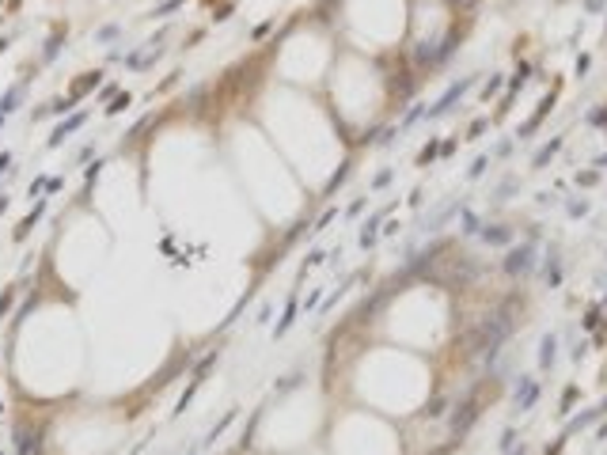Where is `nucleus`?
<instances>
[{"instance_id":"39448f33","label":"nucleus","mask_w":607,"mask_h":455,"mask_svg":"<svg viewBox=\"0 0 607 455\" xmlns=\"http://www.w3.org/2000/svg\"><path fill=\"white\" fill-rule=\"evenodd\" d=\"M532 402H535V383L524 380V383H520V402H516V410H527Z\"/></svg>"},{"instance_id":"f257e3e1","label":"nucleus","mask_w":607,"mask_h":455,"mask_svg":"<svg viewBox=\"0 0 607 455\" xmlns=\"http://www.w3.org/2000/svg\"><path fill=\"white\" fill-rule=\"evenodd\" d=\"M532 258H535V247H532V243H524V247H516L513 254L505 258V269H508L513 277H524L527 269H532Z\"/></svg>"},{"instance_id":"1a4fd4ad","label":"nucleus","mask_w":607,"mask_h":455,"mask_svg":"<svg viewBox=\"0 0 607 455\" xmlns=\"http://www.w3.org/2000/svg\"><path fill=\"white\" fill-rule=\"evenodd\" d=\"M125 106H129V95H118V99H114V106H107V114H118V110H125Z\"/></svg>"},{"instance_id":"0eeeda50","label":"nucleus","mask_w":607,"mask_h":455,"mask_svg":"<svg viewBox=\"0 0 607 455\" xmlns=\"http://www.w3.org/2000/svg\"><path fill=\"white\" fill-rule=\"evenodd\" d=\"M15 99H19V88H12V91H4V99H0V114H4V118H8V114L15 110Z\"/></svg>"},{"instance_id":"f03ea898","label":"nucleus","mask_w":607,"mask_h":455,"mask_svg":"<svg viewBox=\"0 0 607 455\" xmlns=\"http://www.w3.org/2000/svg\"><path fill=\"white\" fill-rule=\"evenodd\" d=\"M84 118H88V114H72L69 122H61V125H57V129H53V137H50V148H61V141L69 137L72 129H80V125H84Z\"/></svg>"},{"instance_id":"423d86ee","label":"nucleus","mask_w":607,"mask_h":455,"mask_svg":"<svg viewBox=\"0 0 607 455\" xmlns=\"http://www.w3.org/2000/svg\"><path fill=\"white\" fill-rule=\"evenodd\" d=\"M292 319H296V300H288V307H285V319L273 326V338H281V334L288 330V326H292Z\"/></svg>"},{"instance_id":"7ed1b4c3","label":"nucleus","mask_w":607,"mask_h":455,"mask_svg":"<svg viewBox=\"0 0 607 455\" xmlns=\"http://www.w3.org/2000/svg\"><path fill=\"white\" fill-rule=\"evenodd\" d=\"M467 88H471V80H463V84H456V88H448V95H444V99H440L437 106H433V110H429V114H433V118H437V114H444V110H448V106H452V103H456V99H459V95H463Z\"/></svg>"},{"instance_id":"2eb2a0df","label":"nucleus","mask_w":607,"mask_h":455,"mask_svg":"<svg viewBox=\"0 0 607 455\" xmlns=\"http://www.w3.org/2000/svg\"><path fill=\"white\" fill-rule=\"evenodd\" d=\"M456 4H467V0H456Z\"/></svg>"},{"instance_id":"20e7f679","label":"nucleus","mask_w":607,"mask_h":455,"mask_svg":"<svg viewBox=\"0 0 607 455\" xmlns=\"http://www.w3.org/2000/svg\"><path fill=\"white\" fill-rule=\"evenodd\" d=\"M539 364H543V368H551V364H554V338H551V334H546V338H543V345H539Z\"/></svg>"},{"instance_id":"f8f14e48","label":"nucleus","mask_w":607,"mask_h":455,"mask_svg":"<svg viewBox=\"0 0 607 455\" xmlns=\"http://www.w3.org/2000/svg\"><path fill=\"white\" fill-rule=\"evenodd\" d=\"M8 163H12V152H0V171H8Z\"/></svg>"},{"instance_id":"9d476101","label":"nucleus","mask_w":607,"mask_h":455,"mask_svg":"<svg viewBox=\"0 0 607 455\" xmlns=\"http://www.w3.org/2000/svg\"><path fill=\"white\" fill-rule=\"evenodd\" d=\"M486 239H489V243H505V239H508V231L494 228V231H486Z\"/></svg>"},{"instance_id":"9b49d317","label":"nucleus","mask_w":607,"mask_h":455,"mask_svg":"<svg viewBox=\"0 0 607 455\" xmlns=\"http://www.w3.org/2000/svg\"><path fill=\"white\" fill-rule=\"evenodd\" d=\"M179 4H182V0H167V4H160V8H156V12H152V15H167L171 8H179Z\"/></svg>"},{"instance_id":"6e6552de","label":"nucleus","mask_w":607,"mask_h":455,"mask_svg":"<svg viewBox=\"0 0 607 455\" xmlns=\"http://www.w3.org/2000/svg\"><path fill=\"white\" fill-rule=\"evenodd\" d=\"M99 171H103V160H95L91 167H84V182H88V186H91V182L99 179Z\"/></svg>"},{"instance_id":"4468645a","label":"nucleus","mask_w":607,"mask_h":455,"mask_svg":"<svg viewBox=\"0 0 607 455\" xmlns=\"http://www.w3.org/2000/svg\"><path fill=\"white\" fill-rule=\"evenodd\" d=\"M0 125H4V114H0Z\"/></svg>"},{"instance_id":"ddd939ff","label":"nucleus","mask_w":607,"mask_h":455,"mask_svg":"<svg viewBox=\"0 0 607 455\" xmlns=\"http://www.w3.org/2000/svg\"><path fill=\"white\" fill-rule=\"evenodd\" d=\"M4 50H8V42H4V38H0V53H4Z\"/></svg>"}]
</instances>
